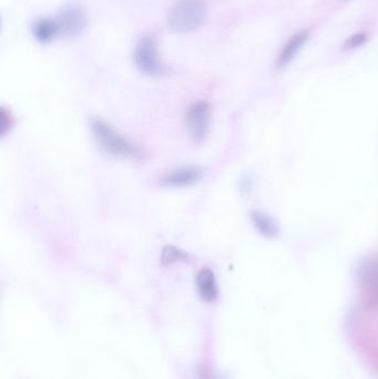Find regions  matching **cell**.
Returning <instances> with one entry per match:
<instances>
[{
  "label": "cell",
  "instance_id": "2",
  "mask_svg": "<svg viewBox=\"0 0 378 379\" xmlns=\"http://www.w3.org/2000/svg\"><path fill=\"white\" fill-rule=\"evenodd\" d=\"M90 126L98 144L107 154L128 159H135L141 156L140 149L137 145L114 131L107 122L100 119H93Z\"/></svg>",
  "mask_w": 378,
  "mask_h": 379
},
{
  "label": "cell",
  "instance_id": "10",
  "mask_svg": "<svg viewBox=\"0 0 378 379\" xmlns=\"http://www.w3.org/2000/svg\"><path fill=\"white\" fill-rule=\"evenodd\" d=\"M33 35L41 43H49L58 37V29L54 19H39L33 24Z\"/></svg>",
  "mask_w": 378,
  "mask_h": 379
},
{
  "label": "cell",
  "instance_id": "1",
  "mask_svg": "<svg viewBox=\"0 0 378 379\" xmlns=\"http://www.w3.org/2000/svg\"><path fill=\"white\" fill-rule=\"evenodd\" d=\"M206 17L208 6L204 0H180L169 13V28L173 33H192L206 22Z\"/></svg>",
  "mask_w": 378,
  "mask_h": 379
},
{
  "label": "cell",
  "instance_id": "11",
  "mask_svg": "<svg viewBox=\"0 0 378 379\" xmlns=\"http://www.w3.org/2000/svg\"><path fill=\"white\" fill-rule=\"evenodd\" d=\"M252 222L257 231L265 237H272L278 235V229L273 218L259 211L251 212Z\"/></svg>",
  "mask_w": 378,
  "mask_h": 379
},
{
  "label": "cell",
  "instance_id": "4",
  "mask_svg": "<svg viewBox=\"0 0 378 379\" xmlns=\"http://www.w3.org/2000/svg\"><path fill=\"white\" fill-rule=\"evenodd\" d=\"M133 59L137 68L144 75L159 77L163 73L158 43L152 36L141 38L135 47Z\"/></svg>",
  "mask_w": 378,
  "mask_h": 379
},
{
  "label": "cell",
  "instance_id": "13",
  "mask_svg": "<svg viewBox=\"0 0 378 379\" xmlns=\"http://www.w3.org/2000/svg\"><path fill=\"white\" fill-rule=\"evenodd\" d=\"M366 41H368V35L366 34H356V35L351 36L344 43V50L358 48V47L363 46Z\"/></svg>",
  "mask_w": 378,
  "mask_h": 379
},
{
  "label": "cell",
  "instance_id": "8",
  "mask_svg": "<svg viewBox=\"0 0 378 379\" xmlns=\"http://www.w3.org/2000/svg\"><path fill=\"white\" fill-rule=\"evenodd\" d=\"M197 288L203 301H216L219 290L213 272L210 269H201L197 275Z\"/></svg>",
  "mask_w": 378,
  "mask_h": 379
},
{
  "label": "cell",
  "instance_id": "12",
  "mask_svg": "<svg viewBox=\"0 0 378 379\" xmlns=\"http://www.w3.org/2000/svg\"><path fill=\"white\" fill-rule=\"evenodd\" d=\"M187 253L184 251L180 250V248H176V246H165L162 250V255H161V263L165 267H170L172 264L179 263V262L188 261Z\"/></svg>",
  "mask_w": 378,
  "mask_h": 379
},
{
  "label": "cell",
  "instance_id": "3",
  "mask_svg": "<svg viewBox=\"0 0 378 379\" xmlns=\"http://www.w3.org/2000/svg\"><path fill=\"white\" fill-rule=\"evenodd\" d=\"M357 283L363 304L370 309H378L377 258H368L359 265Z\"/></svg>",
  "mask_w": 378,
  "mask_h": 379
},
{
  "label": "cell",
  "instance_id": "9",
  "mask_svg": "<svg viewBox=\"0 0 378 379\" xmlns=\"http://www.w3.org/2000/svg\"><path fill=\"white\" fill-rule=\"evenodd\" d=\"M308 39V34L306 31H301V33L296 34L293 36L287 45L284 46L283 50H282L281 54L278 57V67H285L289 65V62L294 59L303 46L305 45L306 41Z\"/></svg>",
  "mask_w": 378,
  "mask_h": 379
},
{
  "label": "cell",
  "instance_id": "5",
  "mask_svg": "<svg viewBox=\"0 0 378 379\" xmlns=\"http://www.w3.org/2000/svg\"><path fill=\"white\" fill-rule=\"evenodd\" d=\"M54 20L57 26L58 36L65 38L82 35L88 24L84 9L75 3L65 6L60 9Z\"/></svg>",
  "mask_w": 378,
  "mask_h": 379
},
{
  "label": "cell",
  "instance_id": "6",
  "mask_svg": "<svg viewBox=\"0 0 378 379\" xmlns=\"http://www.w3.org/2000/svg\"><path fill=\"white\" fill-rule=\"evenodd\" d=\"M210 118L211 107L206 101H199L190 107L186 121L193 140L201 142L206 139L210 128Z\"/></svg>",
  "mask_w": 378,
  "mask_h": 379
},
{
  "label": "cell",
  "instance_id": "7",
  "mask_svg": "<svg viewBox=\"0 0 378 379\" xmlns=\"http://www.w3.org/2000/svg\"><path fill=\"white\" fill-rule=\"evenodd\" d=\"M203 170L199 167L179 168L165 175L162 184L169 188H184L193 186L202 179Z\"/></svg>",
  "mask_w": 378,
  "mask_h": 379
}]
</instances>
